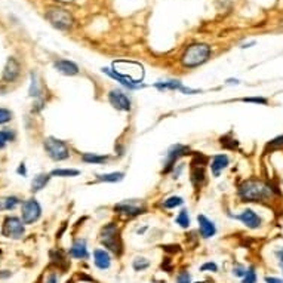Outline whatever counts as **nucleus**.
I'll use <instances>...</instances> for the list:
<instances>
[{
	"label": "nucleus",
	"mask_w": 283,
	"mask_h": 283,
	"mask_svg": "<svg viewBox=\"0 0 283 283\" xmlns=\"http://www.w3.org/2000/svg\"><path fill=\"white\" fill-rule=\"evenodd\" d=\"M273 193L274 189L270 184L256 178L245 180L237 189V194L242 199V202H255V203L271 199Z\"/></svg>",
	"instance_id": "1"
},
{
	"label": "nucleus",
	"mask_w": 283,
	"mask_h": 283,
	"mask_svg": "<svg viewBox=\"0 0 283 283\" xmlns=\"http://www.w3.org/2000/svg\"><path fill=\"white\" fill-rule=\"evenodd\" d=\"M99 242L107 251H110L117 256L123 253V242L120 237V230L116 222H108L101 228Z\"/></svg>",
	"instance_id": "2"
},
{
	"label": "nucleus",
	"mask_w": 283,
	"mask_h": 283,
	"mask_svg": "<svg viewBox=\"0 0 283 283\" xmlns=\"http://www.w3.org/2000/svg\"><path fill=\"white\" fill-rule=\"evenodd\" d=\"M211 57V46L206 43H193L184 51L181 57V64L186 68H196L205 64Z\"/></svg>",
	"instance_id": "3"
},
{
	"label": "nucleus",
	"mask_w": 283,
	"mask_h": 283,
	"mask_svg": "<svg viewBox=\"0 0 283 283\" xmlns=\"http://www.w3.org/2000/svg\"><path fill=\"white\" fill-rule=\"evenodd\" d=\"M45 150L48 156L55 162H63L70 158V149L63 139H58L55 136H49L45 139Z\"/></svg>",
	"instance_id": "4"
},
{
	"label": "nucleus",
	"mask_w": 283,
	"mask_h": 283,
	"mask_svg": "<svg viewBox=\"0 0 283 283\" xmlns=\"http://www.w3.org/2000/svg\"><path fill=\"white\" fill-rule=\"evenodd\" d=\"M46 18L49 20V23L57 27L58 30H70L73 27V17L68 11H65L63 8H51L48 12H46Z\"/></svg>",
	"instance_id": "5"
},
{
	"label": "nucleus",
	"mask_w": 283,
	"mask_h": 283,
	"mask_svg": "<svg viewBox=\"0 0 283 283\" xmlns=\"http://www.w3.org/2000/svg\"><path fill=\"white\" fill-rule=\"evenodd\" d=\"M114 212L119 214V215H125L127 218H133V217H138L141 214H146L147 206L141 200H135V199L123 200V202L114 205Z\"/></svg>",
	"instance_id": "6"
},
{
	"label": "nucleus",
	"mask_w": 283,
	"mask_h": 283,
	"mask_svg": "<svg viewBox=\"0 0 283 283\" xmlns=\"http://www.w3.org/2000/svg\"><path fill=\"white\" fill-rule=\"evenodd\" d=\"M187 153H190V147H187V146H183V144H175V146H172V147L168 150V153H166V159H165L163 171H162V172H163V174L171 172V171L175 168L177 162L183 158V156H186Z\"/></svg>",
	"instance_id": "7"
},
{
	"label": "nucleus",
	"mask_w": 283,
	"mask_h": 283,
	"mask_svg": "<svg viewBox=\"0 0 283 283\" xmlns=\"http://www.w3.org/2000/svg\"><path fill=\"white\" fill-rule=\"evenodd\" d=\"M24 224L23 221L17 217H8L3 222V228L2 233L3 236L9 237V239H21L24 236Z\"/></svg>",
	"instance_id": "8"
},
{
	"label": "nucleus",
	"mask_w": 283,
	"mask_h": 283,
	"mask_svg": "<svg viewBox=\"0 0 283 283\" xmlns=\"http://www.w3.org/2000/svg\"><path fill=\"white\" fill-rule=\"evenodd\" d=\"M107 98H108V102L113 105V108H116V110H119V111H130L132 110V104H130V99H129V96L122 91V89H117V88H114V89H111L108 95H107Z\"/></svg>",
	"instance_id": "9"
},
{
	"label": "nucleus",
	"mask_w": 283,
	"mask_h": 283,
	"mask_svg": "<svg viewBox=\"0 0 283 283\" xmlns=\"http://www.w3.org/2000/svg\"><path fill=\"white\" fill-rule=\"evenodd\" d=\"M21 215H23V222L24 224H33L34 221H37L42 215V208L39 205V202L36 199H29L23 203V209H21Z\"/></svg>",
	"instance_id": "10"
},
{
	"label": "nucleus",
	"mask_w": 283,
	"mask_h": 283,
	"mask_svg": "<svg viewBox=\"0 0 283 283\" xmlns=\"http://www.w3.org/2000/svg\"><path fill=\"white\" fill-rule=\"evenodd\" d=\"M233 218L239 220L245 227H248V228H251V230H258V228L261 227V224H262L261 217H259L253 209H251V208L245 209L240 215H236V217H233Z\"/></svg>",
	"instance_id": "11"
},
{
	"label": "nucleus",
	"mask_w": 283,
	"mask_h": 283,
	"mask_svg": "<svg viewBox=\"0 0 283 283\" xmlns=\"http://www.w3.org/2000/svg\"><path fill=\"white\" fill-rule=\"evenodd\" d=\"M197 222H199V233L202 236V239H211L217 234V227L214 224V221H211L206 215L200 214L197 217Z\"/></svg>",
	"instance_id": "12"
},
{
	"label": "nucleus",
	"mask_w": 283,
	"mask_h": 283,
	"mask_svg": "<svg viewBox=\"0 0 283 283\" xmlns=\"http://www.w3.org/2000/svg\"><path fill=\"white\" fill-rule=\"evenodd\" d=\"M68 255L74 259H88L89 258V251H88V243L85 239H76L68 251Z\"/></svg>",
	"instance_id": "13"
},
{
	"label": "nucleus",
	"mask_w": 283,
	"mask_h": 283,
	"mask_svg": "<svg viewBox=\"0 0 283 283\" xmlns=\"http://www.w3.org/2000/svg\"><path fill=\"white\" fill-rule=\"evenodd\" d=\"M190 180H191V184H193L196 189H202V187L206 184V172H205V168L193 162V165H191V172H190Z\"/></svg>",
	"instance_id": "14"
},
{
	"label": "nucleus",
	"mask_w": 283,
	"mask_h": 283,
	"mask_svg": "<svg viewBox=\"0 0 283 283\" xmlns=\"http://www.w3.org/2000/svg\"><path fill=\"white\" fill-rule=\"evenodd\" d=\"M94 264L99 270H108L111 267V255L107 249H95Z\"/></svg>",
	"instance_id": "15"
},
{
	"label": "nucleus",
	"mask_w": 283,
	"mask_h": 283,
	"mask_svg": "<svg viewBox=\"0 0 283 283\" xmlns=\"http://www.w3.org/2000/svg\"><path fill=\"white\" fill-rule=\"evenodd\" d=\"M230 165V159L227 155H217V156H214L212 160H211V172H212V175L215 177V178H218L221 175V172L227 168Z\"/></svg>",
	"instance_id": "16"
},
{
	"label": "nucleus",
	"mask_w": 283,
	"mask_h": 283,
	"mask_svg": "<svg viewBox=\"0 0 283 283\" xmlns=\"http://www.w3.org/2000/svg\"><path fill=\"white\" fill-rule=\"evenodd\" d=\"M20 64L15 58H9V61L6 63V67L3 70V80L6 82H14L18 76H20Z\"/></svg>",
	"instance_id": "17"
},
{
	"label": "nucleus",
	"mask_w": 283,
	"mask_h": 283,
	"mask_svg": "<svg viewBox=\"0 0 283 283\" xmlns=\"http://www.w3.org/2000/svg\"><path fill=\"white\" fill-rule=\"evenodd\" d=\"M54 67L64 76H76V74H79V67L73 61H68V60H58V61H55Z\"/></svg>",
	"instance_id": "18"
},
{
	"label": "nucleus",
	"mask_w": 283,
	"mask_h": 283,
	"mask_svg": "<svg viewBox=\"0 0 283 283\" xmlns=\"http://www.w3.org/2000/svg\"><path fill=\"white\" fill-rule=\"evenodd\" d=\"M110 160V156L107 155H98V153H83L82 162L88 165H105Z\"/></svg>",
	"instance_id": "19"
},
{
	"label": "nucleus",
	"mask_w": 283,
	"mask_h": 283,
	"mask_svg": "<svg viewBox=\"0 0 283 283\" xmlns=\"http://www.w3.org/2000/svg\"><path fill=\"white\" fill-rule=\"evenodd\" d=\"M155 88L159 91H183L184 85L180 80H168V82H158L155 83Z\"/></svg>",
	"instance_id": "20"
},
{
	"label": "nucleus",
	"mask_w": 283,
	"mask_h": 283,
	"mask_svg": "<svg viewBox=\"0 0 283 283\" xmlns=\"http://www.w3.org/2000/svg\"><path fill=\"white\" fill-rule=\"evenodd\" d=\"M125 178V172H110L96 175L98 183H120Z\"/></svg>",
	"instance_id": "21"
},
{
	"label": "nucleus",
	"mask_w": 283,
	"mask_h": 283,
	"mask_svg": "<svg viewBox=\"0 0 283 283\" xmlns=\"http://www.w3.org/2000/svg\"><path fill=\"white\" fill-rule=\"evenodd\" d=\"M51 180V174H39L33 178L32 181V191H40L46 187V184Z\"/></svg>",
	"instance_id": "22"
},
{
	"label": "nucleus",
	"mask_w": 283,
	"mask_h": 283,
	"mask_svg": "<svg viewBox=\"0 0 283 283\" xmlns=\"http://www.w3.org/2000/svg\"><path fill=\"white\" fill-rule=\"evenodd\" d=\"M18 205H20V199L15 196L0 199V211H11V209H15Z\"/></svg>",
	"instance_id": "23"
},
{
	"label": "nucleus",
	"mask_w": 283,
	"mask_h": 283,
	"mask_svg": "<svg viewBox=\"0 0 283 283\" xmlns=\"http://www.w3.org/2000/svg\"><path fill=\"white\" fill-rule=\"evenodd\" d=\"M183 205H184V199L181 196H171V197L165 199L163 203H162V206L165 209H175V208L183 206Z\"/></svg>",
	"instance_id": "24"
},
{
	"label": "nucleus",
	"mask_w": 283,
	"mask_h": 283,
	"mask_svg": "<svg viewBox=\"0 0 283 283\" xmlns=\"http://www.w3.org/2000/svg\"><path fill=\"white\" fill-rule=\"evenodd\" d=\"M150 267V261L146 258V256H135L133 261H132V268L135 271H146L147 268Z\"/></svg>",
	"instance_id": "25"
},
{
	"label": "nucleus",
	"mask_w": 283,
	"mask_h": 283,
	"mask_svg": "<svg viewBox=\"0 0 283 283\" xmlns=\"http://www.w3.org/2000/svg\"><path fill=\"white\" fill-rule=\"evenodd\" d=\"M80 174L79 169H54L51 177H61V178H73Z\"/></svg>",
	"instance_id": "26"
},
{
	"label": "nucleus",
	"mask_w": 283,
	"mask_h": 283,
	"mask_svg": "<svg viewBox=\"0 0 283 283\" xmlns=\"http://www.w3.org/2000/svg\"><path fill=\"white\" fill-rule=\"evenodd\" d=\"M175 222L181 227V228H190V215H189V211L187 209H181L180 211V214L177 215V218H175Z\"/></svg>",
	"instance_id": "27"
},
{
	"label": "nucleus",
	"mask_w": 283,
	"mask_h": 283,
	"mask_svg": "<svg viewBox=\"0 0 283 283\" xmlns=\"http://www.w3.org/2000/svg\"><path fill=\"white\" fill-rule=\"evenodd\" d=\"M258 282V274H256V271H255V267H248V270H246V274L243 276V279H242V283H256Z\"/></svg>",
	"instance_id": "28"
},
{
	"label": "nucleus",
	"mask_w": 283,
	"mask_h": 283,
	"mask_svg": "<svg viewBox=\"0 0 283 283\" xmlns=\"http://www.w3.org/2000/svg\"><path fill=\"white\" fill-rule=\"evenodd\" d=\"M242 102H251V104H261V105H267L268 104V99L264 98V96H246V98H242L240 99Z\"/></svg>",
	"instance_id": "29"
},
{
	"label": "nucleus",
	"mask_w": 283,
	"mask_h": 283,
	"mask_svg": "<svg viewBox=\"0 0 283 283\" xmlns=\"http://www.w3.org/2000/svg\"><path fill=\"white\" fill-rule=\"evenodd\" d=\"M14 132L11 130H0V149H3L6 146V143L12 141L14 139Z\"/></svg>",
	"instance_id": "30"
},
{
	"label": "nucleus",
	"mask_w": 283,
	"mask_h": 283,
	"mask_svg": "<svg viewBox=\"0 0 283 283\" xmlns=\"http://www.w3.org/2000/svg\"><path fill=\"white\" fill-rule=\"evenodd\" d=\"M199 270L203 271V273H217L218 271V265L214 261H208V262L202 264Z\"/></svg>",
	"instance_id": "31"
},
{
	"label": "nucleus",
	"mask_w": 283,
	"mask_h": 283,
	"mask_svg": "<svg viewBox=\"0 0 283 283\" xmlns=\"http://www.w3.org/2000/svg\"><path fill=\"white\" fill-rule=\"evenodd\" d=\"M175 283H191V274L187 270H181L175 277Z\"/></svg>",
	"instance_id": "32"
},
{
	"label": "nucleus",
	"mask_w": 283,
	"mask_h": 283,
	"mask_svg": "<svg viewBox=\"0 0 283 283\" xmlns=\"http://www.w3.org/2000/svg\"><path fill=\"white\" fill-rule=\"evenodd\" d=\"M30 95H32V96H39V95H40V89H39V82H37V77H36V74H32Z\"/></svg>",
	"instance_id": "33"
},
{
	"label": "nucleus",
	"mask_w": 283,
	"mask_h": 283,
	"mask_svg": "<svg viewBox=\"0 0 283 283\" xmlns=\"http://www.w3.org/2000/svg\"><path fill=\"white\" fill-rule=\"evenodd\" d=\"M246 267L245 265H242V264H236L234 265V268H233V274L236 276V277H240V279H243V276L246 274Z\"/></svg>",
	"instance_id": "34"
},
{
	"label": "nucleus",
	"mask_w": 283,
	"mask_h": 283,
	"mask_svg": "<svg viewBox=\"0 0 283 283\" xmlns=\"http://www.w3.org/2000/svg\"><path fill=\"white\" fill-rule=\"evenodd\" d=\"M12 119V113L6 108H0V125L8 123Z\"/></svg>",
	"instance_id": "35"
},
{
	"label": "nucleus",
	"mask_w": 283,
	"mask_h": 283,
	"mask_svg": "<svg viewBox=\"0 0 283 283\" xmlns=\"http://www.w3.org/2000/svg\"><path fill=\"white\" fill-rule=\"evenodd\" d=\"M283 149V135L280 136H277V138H274V139H271L268 144H267V149Z\"/></svg>",
	"instance_id": "36"
},
{
	"label": "nucleus",
	"mask_w": 283,
	"mask_h": 283,
	"mask_svg": "<svg viewBox=\"0 0 283 283\" xmlns=\"http://www.w3.org/2000/svg\"><path fill=\"white\" fill-rule=\"evenodd\" d=\"M264 282L265 283H283V279L274 277V276H265V277H264Z\"/></svg>",
	"instance_id": "37"
},
{
	"label": "nucleus",
	"mask_w": 283,
	"mask_h": 283,
	"mask_svg": "<svg viewBox=\"0 0 283 283\" xmlns=\"http://www.w3.org/2000/svg\"><path fill=\"white\" fill-rule=\"evenodd\" d=\"M274 255H276V258L279 259V264H283V248H280V249H277Z\"/></svg>",
	"instance_id": "38"
},
{
	"label": "nucleus",
	"mask_w": 283,
	"mask_h": 283,
	"mask_svg": "<svg viewBox=\"0 0 283 283\" xmlns=\"http://www.w3.org/2000/svg\"><path fill=\"white\" fill-rule=\"evenodd\" d=\"M46 283H58V277H57V274H51V276L48 277V282Z\"/></svg>",
	"instance_id": "39"
},
{
	"label": "nucleus",
	"mask_w": 283,
	"mask_h": 283,
	"mask_svg": "<svg viewBox=\"0 0 283 283\" xmlns=\"http://www.w3.org/2000/svg\"><path fill=\"white\" fill-rule=\"evenodd\" d=\"M18 174H23V175H26V174H27V169H26L24 163H21V166L18 168Z\"/></svg>",
	"instance_id": "40"
},
{
	"label": "nucleus",
	"mask_w": 283,
	"mask_h": 283,
	"mask_svg": "<svg viewBox=\"0 0 283 283\" xmlns=\"http://www.w3.org/2000/svg\"><path fill=\"white\" fill-rule=\"evenodd\" d=\"M280 268H282V273H283V264H280Z\"/></svg>",
	"instance_id": "41"
},
{
	"label": "nucleus",
	"mask_w": 283,
	"mask_h": 283,
	"mask_svg": "<svg viewBox=\"0 0 283 283\" xmlns=\"http://www.w3.org/2000/svg\"><path fill=\"white\" fill-rule=\"evenodd\" d=\"M282 26H283V21H282Z\"/></svg>",
	"instance_id": "42"
}]
</instances>
